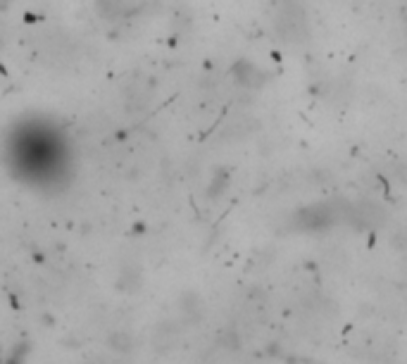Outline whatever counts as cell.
I'll list each match as a JSON object with an SVG mask.
<instances>
[{"instance_id":"cell-2","label":"cell","mask_w":407,"mask_h":364,"mask_svg":"<svg viewBox=\"0 0 407 364\" xmlns=\"http://www.w3.org/2000/svg\"><path fill=\"white\" fill-rule=\"evenodd\" d=\"M277 12H279V17H277L279 34L288 36V39H296L298 31L305 29V15H303V10H300L298 3L286 0V5H279Z\"/></svg>"},{"instance_id":"cell-1","label":"cell","mask_w":407,"mask_h":364,"mask_svg":"<svg viewBox=\"0 0 407 364\" xmlns=\"http://www.w3.org/2000/svg\"><path fill=\"white\" fill-rule=\"evenodd\" d=\"M10 162L20 172L29 177H43V174H58L62 162L67 158V136L58 127L41 119L20 122L8 138Z\"/></svg>"},{"instance_id":"cell-4","label":"cell","mask_w":407,"mask_h":364,"mask_svg":"<svg viewBox=\"0 0 407 364\" xmlns=\"http://www.w3.org/2000/svg\"><path fill=\"white\" fill-rule=\"evenodd\" d=\"M305 222V229H322V227H329L334 224V210L329 205H315V207H308V210L300 212V217Z\"/></svg>"},{"instance_id":"cell-3","label":"cell","mask_w":407,"mask_h":364,"mask_svg":"<svg viewBox=\"0 0 407 364\" xmlns=\"http://www.w3.org/2000/svg\"><path fill=\"white\" fill-rule=\"evenodd\" d=\"M234 79L239 81V86H243V89L258 91V89H262V86H267L269 74L260 65H255V62L239 60L234 65Z\"/></svg>"}]
</instances>
